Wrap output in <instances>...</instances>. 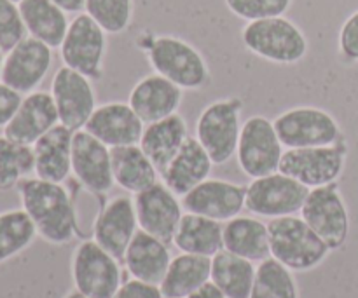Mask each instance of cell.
Masks as SVG:
<instances>
[{
	"mask_svg": "<svg viewBox=\"0 0 358 298\" xmlns=\"http://www.w3.org/2000/svg\"><path fill=\"white\" fill-rule=\"evenodd\" d=\"M285 149L327 147L343 142L339 122L331 112L318 107H294L273 121Z\"/></svg>",
	"mask_w": 358,
	"mask_h": 298,
	"instance_id": "7",
	"label": "cell"
},
{
	"mask_svg": "<svg viewBox=\"0 0 358 298\" xmlns=\"http://www.w3.org/2000/svg\"><path fill=\"white\" fill-rule=\"evenodd\" d=\"M20 10L30 37L59 49L70 24L69 14L62 7L52 0H21Z\"/></svg>",
	"mask_w": 358,
	"mask_h": 298,
	"instance_id": "29",
	"label": "cell"
},
{
	"mask_svg": "<svg viewBox=\"0 0 358 298\" xmlns=\"http://www.w3.org/2000/svg\"><path fill=\"white\" fill-rule=\"evenodd\" d=\"M187 138V122L180 114H173L166 119L145 124L138 145L161 174L171 159L180 152Z\"/></svg>",
	"mask_w": 358,
	"mask_h": 298,
	"instance_id": "25",
	"label": "cell"
},
{
	"mask_svg": "<svg viewBox=\"0 0 358 298\" xmlns=\"http://www.w3.org/2000/svg\"><path fill=\"white\" fill-rule=\"evenodd\" d=\"M241 110L243 101L240 98H220L206 105L199 114L196 122V138L217 166L229 163L236 156L243 128Z\"/></svg>",
	"mask_w": 358,
	"mask_h": 298,
	"instance_id": "5",
	"label": "cell"
},
{
	"mask_svg": "<svg viewBox=\"0 0 358 298\" xmlns=\"http://www.w3.org/2000/svg\"><path fill=\"white\" fill-rule=\"evenodd\" d=\"M255 272H257V267L254 262L222 250L215 257H212L210 281L226 298H250Z\"/></svg>",
	"mask_w": 358,
	"mask_h": 298,
	"instance_id": "31",
	"label": "cell"
},
{
	"mask_svg": "<svg viewBox=\"0 0 358 298\" xmlns=\"http://www.w3.org/2000/svg\"><path fill=\"white\" fill-rule=\"evenodd\" d=\"M13 2H16V3H20V2H21V0H13Z\"/></svg>",
	"mask_w": 358,
	"mask_h": 298,
	"instance_id": "45",
	"label": "cell"
},
{
	"mask_svg": "<svg viewBox=\"0 0 358 298\" xmlns=\"http://www.w3.org/2000/svg\"><path fill=\"white\" fill-rule=\"evenodd\" d=\"M212 278V258L180 253L171 258L159 288L164 298H187Z\"/></svg>",
	"mask_w": 358,
	"mask_h": 298,
	"instance_id": "30",
	"label": "cell"
},
{
	"mask_svg": "<svg viewBox=\"0 0 358 298\" xmlns=\"http://www.w3.org/2000/svg\"><path fill=\"white\" fill-rule=\"evenodd\" d=\"M156 73L166 77L184 91L203 89L210 82V68L201 52L175 35H157L145 47Z\"/></svg>",
	"mask_w": 358,
	"mask_h": 298,
	"instance_id": "3",
	"label": "cell"
},
{
	"mask_svg": "<svg viewBox=\"0 0 358 298\" xmlns=\"http://www.w3.org/2000/svg\"><path fill=\"white\" fill-rule=\"evenodd\" d=\"M66 14H80L84 10V0H52Z\"/></svg>",
	"mask_w": 358,
	"mask_h": 298,
	"instance_id": "42",
	"label": "cell"
},
{
	"mask_svg": "<svg viewBox=\"0 0 358 298\" xmlns=\"http://www.w3.org/2000/svg\"><path fill=\"white\" fill-rule=\"evenodd\" d=\"M63 298H90V297L83 295V293H80V292H77V290H76V288H73V290H72V292H69V293H66V295H65V297H63Z\"/></svg>",
	"mask_w": 358,
	"mask_h": 298,
	"instance_id": "43",
	"label": "cell"
},
{
	"mask_svg": "<svg viewBox=\"0 0 358 298\" xmlns=\"http://www.w3.org/2000/svg\"><path fill=\"white\" fill-rule=\"evenodd\" d=\"M184 89L159 73H149L133 86L128 103L145 124L178 114Z\"/></svg>",
	"mask_w": 358,
	"mask_h": 298,
	"instance_id": "21",
	"label": "cell"
},
{
	"mask_svg": "<svg viewBox=\"0 0 358 298\" xmlns=\"http://www.w3.org/2000/svg\"><path fill=\"white\" fill-rule=\"evenodd\" d=\"M73 288L90 298H112L122 285L121 262L94 239H84L70 258Z\"/></svg>",
	"mask_w": 358,
	"mask_h": 298,
	"instance_id": "6",
	"label": "cell"
},
{
	"mask_svg": "<svg viewBox=\"0 0 358 298\" xmlns=\"http://www.w3.org/2000/svg\"><path fill=\"white\" fill-rule=\"evenodd\" d=\"M84 129L105 143L108 149H115V147L138 145L145 129V122L136 115L129 103L110 101L96 107Z\"/></svg>",
	"mask_w": 358,
	"mask_h": 298,
	"instance_id": "20",
	"label": "cell"
},
{
	"mask_svg": "<svg viewBox=\"0 0 358 298\" xmlns=\"http://www.w3.org/2000/svg\"><path fill=\"white\" fill-rule=\"evenodd\" d=\"M310 188L282 171L255 178L247 187L245 208L261 218H282L297 215L303 209Z\"/></svg>",
	"mask_w": 358,
	"mask_h": 298,
	"instance_id": "11",
	"label": "cell"
},
{
	"mask_svg": "<svg viewBox=\"0 0 358 298\" xmlns=\"http://www.w3.org/2000/svg\"><path fill=\"white\" fill-rule=\"evenodd\" d=\"M283 149L285 147L280 142L273 121L264 115H254L247 119L241 128L236 149L240 170L252 180L276 173L285 152Z\"/></svg>",
	"mask_w": 358,
	"mask_h": 298,
	"instance_id": "10",
	"label": "cell"
},
{
	"mask_svg": "<svg viewBox=\"0 0 358 298\" xmlns=\"http://www.w3.org/2000/svg\"><path fill=\"white\" fill-rule=\"evenodd\" d=\"M59 124V115L49 91L24 94L16 114L3 128V135L13 142L34 147L37 140Z\"/></svg>",
	"mask_w": 358,
	"mask_h": 298,
	"instance_id": "19",
	"label": "cell"
},
{
	"mask_svg": "<svg viewBox=\"0 0 358 298\" xmlns=\"http://www.w3.org/2000/svg\"><path fill=\"white\" fill-rule=\"evenodd\" d=\"M348 157L345 140L336 145L287 149L280 161L278 171L294 178L308 188L336 184L341 178Z\"/></svg>",
	"mask_w": 358,
	"mask_h": 298,
	"instance_id": "8",
	"label": "cell"
},
{
	"mask_svg": "<svg viewBox=\"0 0 358 298\" xmlns=\"http://www.w3.org/2000/svg\"><path fill=\"white\" fill-rule=\"evenodd\" d=\"M227 9L247 23L285 16L294 0H224Z\"/></svg>",
	"mask_w": 358,
	"mask_h": 298,
	"instance_id": "36",
	"label": "cell"
},
{
	"mask_svg": "<svg viewBox=\"0 0 358 298\" xmlns=\"http://www.w3.org/2000/svg\"><path fill=\"white\" fill-rule=\"evenodd\" d=\"M107 52V31L87 13H80L70 21L65 38L59 45L63 65L98 80L103 75Z\"/></svg>",
	"mask_w": 358,
	"mask_h": 298,
	"instance_id": "9",
	"label": "cell"
},
{
	"mask_svg": "<svg viewBox=\"0 0 358 298\" xmlns=\"http://www.w3.org/2000/svg\"><path fill=\"white\" fill-rule=\"evenodd\" d=\"M21 208L28 213L38 237L55 246H63L79 229L76 199L63 184L28 177L17 185Z\"/></svg>",
	"mask_w": 358,
	"mask_h": 298,
	"instance_id": "1",
	"label": "cell"
},
{
	"mask_svg": "<svg viewBox=\"0 0 358 298\" xmlns=\"http://www.w3.org/2000/svg\"><path fill=\"white\" fill-rule=\"evenodd\" d=\"M37 236V229L23 208L0 213V267L28 250Z\"/></svg>",
	"mask_w": 358,
	"mask_h": 298,
	"instance_id": "32",
	"label": "cell"
},
{
	"mask_svg": "<svg viewBox=\"0 0 358 298\" xmlns=\"http://www.w3.org/2000/svg\"><path fill=\"white\" fill-rule=\"evenodd\" d=\"M73 131L63 124L55 126L34 145L35 177L41 180L65 184L72 174Z\"/></svg>",
	"mask_w": 358,
	"mask_h": 298,
	"instance_id": "24",
	"label": "cell"
},
{
	"mask_svg": "<svg viewBox=\"0 0 358 298\" xmlns=\"http://www.w3.org/2000/svg\"><path fill=\"white\" fill-rule=\"evenodd\" d=\"M3 61H6V51H3V49L0 47V73H2V68H3Z\"/></svg>",
	"mask_w": 358,
	"mask_h": 298,
	"instance_id": "44",
	"label": "cell"
},
{
	"mask_svg": "<svg viewBox=\"0 0 358 298\" xmlns=\"http://www.w3.org/2000/svg\"><path fill=\"white\" fill-rule=\"evenodd\" d=\"M247 187L219 178H208L182 198L184 211L226 223L245 209Z\"/></svg>",
	"mask_w": 358,
	"mask_h": 298,
	"instance_id": "18",
	"label": "cell"
},
{
	"mask_svg": "<svg viewBox=\"0 0 358 298\" xmlns=\"http://www.w3.org/2000/svg\"><path fill=\"white\" fill-rule=\"evenodd\" d=\"M271 257L296 272H310L320 267L331 248L301 216L273 218L268 223Z\"/></svg>",
	"mask_w": 358,
	"mask_h": 298,
	"instance_id": "2",
	"label": "cell"
},
{
	"mask_svg": "<svg viewBox=\"0 0 358 298\" xmlns=\"http://www.w3.org/2000/svg\"><path fill=\"white\" fill-rule=\"evenodd\" d=\"M187 298H226V297H224V293L220 292L212 281H208L206 285H203L201 288L196 290V292L192 293V295H189Z\"/></svg>",
	"mask_w": 358,
	"mask_h": 298,
	"instance_id": "41",
	"label": "cell"
},
{
	"mask_svg": "<svg viewBox=\"0 0 358 298\" xmlns=\"http://www.w3.org/2000/svg\"><path fill=\"white\" fill-rule=\"evenodd\" d=\"M213 166L215 164L205 147L198 142L196 136H189L180 152L161 173V180L173 194L184 198L192 188L208 180Z\"/></svg>",
	"mask_w": 358,
	"mask_h": 298,
	"instance_id": "22",
	"label": "cell"
},
{
	"mask_svg": "<svg viewBox=\"0 0 358 298\" xmlns=\"http://www.w3.org/2000/svg\"><path fill=\"white\" fill-rule=\"evenodd\" d=\"M133 0H84V13L110 35L128 30L133 21Z\"/></svg>",
	"mask_w": 358,
	"mask_h": 298,
	"instance_id": "35",
	"label": "cell"
},
{
	"mask_svg": "<svg viewBox=\"0 0 358 298\" xmlns=\"http://www.w3.org/2000/svg\"><path fill=\"white\" fill-rule=\"evenodd\" d=\"M110 159L115 185L128 194L136 195L159 181V171L140 149V145L110 149Z\"/></svg>",
	"mask_w": 358,
	"mask_h": 298,
	"instance_id": "27",
	"label": "cell"
},
{
	"mask_svg": "<svg viewBox=\"0 0 358 298\" xmlns=\"http://www.w3.org/2000/svg\"><path fill=\"white\" fill-rule=\"evenodd\" d=\"M72 174L80 187L94 198H103L115 185L110 149L86 129L73 131Z\"/></svg>",
	"mask_w": 358,
	"mask_h": 298,
	"instance_id": "14",
	"label": "cell"
},
{
	"mask_svg": "<svg viewBox=\"0 0 358 298\" xmlns=\"http://www.w3.org/2000/svg\"><path fill=\"white\" fill-rule=\"evenodd\" d=\"M250 298H299L294 272L273 257L259 262Z\"/></svg>",
	"mask_w": 358,
	"mask_h": 298,
	"instance_id": "34",
	"label": "cell"
},
{
	"mask_svg": "<svg viewBox=\"0 0 358 298\" xmlns=\"http://www.w3.org/2000/svg\"><path fill=\"white\" fill-rule=\"evenodd\" d=\"M241 40L252 54L276 65L303 61L310 47L304 31L285 16L250 21L241 31Z\"/></svg>",
	"mask_w": 358,
	"mask_h": 298,
	"instance_id": "4",
	"label": "cell"
},
{
	"mask_svg": "<svg viewBox=\"0 0 358 298\" xmlns=\"http://www.w3.org/2000/svg\"><path fill=\"white\" fill-rule=\"evenodd\" d=\"M301 218L324 239L331 251L341 250L350 236V213L338 184L311 188Z\"/></svg>",
	"mask_w": 358,
	"mask_h": 298,
	"instance_id": "12",
	"label": "cell"
},
{
	"mask_svg": "<svg viewBox=\"0 0 358 298\" xmlns=\"http://www.w3.org/2000/svg\"><path fill=\"white\" fill-rule=\"evenodd\" d=\"M28 37L20 3L13 0H0V47L9 52L14 45Z\"/></svg>",
	"mask_w": 358,
	"mask_h": 298,
	"instance_id": "37",
	"label": "cell"
},
{
	"mask_svg": "<svg viewBox=\"0 0 358 298\" xmlns=\"http://www.w3.org/2000/svg\"><path fill=\"white\" fill-rule=\"evenodd\" d=\"M112 298H164L161 288L156 285L138 281V279H129L119 286L117 292Z\"/></svg>",
	"mask_w": 358,
	"mask_h": 298,
	"instance_id": "39",
	"label": "cell"
},
{
	"mask_svg": "<svg viewBox=\"0 0 358 298\" xmlns=\"http://www.w3.org/2000/svg\"><path fill=\"white\" fill-rule=\"evenodd\" d=\"M138 229L133 198L117 195L105 202L103 208L96 213L93 223V239L112 257L122 262L126 250Z\"/></svg>",
	"mask_w": 358,
	"mask_h": 298,
	"instance_id": "17",
	"label": "cell"
},
{
	"mask_svg": "<svg viewBox=\"0 0 358 298\" xmlns=\"http://www.w3.org/2000/svg\"><path fill=\"white\" fill-rule=\"evenodd\" d=\"M49 93L55 100L59 124L72 131L86 128L87 121L96 110V94L91 79L63 65L56 70Z\"/></svg>",
	"mask_w": 358,
	"mask_h": 298,
	"instance_id": "13",
	"label": "cell"
},
{
	"mask_svg": "<svg viewBox=\"0 0 358 298\" xmlns=\"http://www.w3.org/2000/svg\"><path fill=\"white\" fill-rule=\"evenodd\" d=\"M222 229L224 225L217 220L185 211L173 236V244L180 253L212 258L224 250Z\"/></svg>",
	"mask_w": 358,
	"mask_h": 298,
	"instance_id": "28",
	"label": "cell"
},
{
	"mask_svg": "<svg viewBox=\"0 0 358 298\" xmlns=\"http://www.w3.org/2000/svg\"><path fill=\"white\" fill-rule=\"evenodd\" d=\"M21 100H23V94L14 91L13 87H9L0 80V129L9 124V121L16 114L17 107H20Z\"/></svg>",
	"mask_w": 358,
	"mask_h": 298,
	"instance_id": "40",
	"label": "cell"
},
{
	"mask_svg": "<svg viewBox=\"0 0 358 298\" xmlns=\"http://www.w3.org/2000/svg\"><path fill=\"white\" fill-rule=\"evenodd\" d=\"M52 65V47L34 37H24L9 52H6L0 80L24 94L38 89Z\"/></svg>",
	"mask_w": 358,
	"mask_h": 298,
	"instance_id": "15",
	"label": "cell"
},
{
	"mask_svg": "<svg viewBox=\"0 0 358 298\" xmlns=\"http://www.w3.org/2000/svg\"><path fill=\"white\" fill-rule=\"evenodd\" d=\"M338 42L343 58L348 61H358V9L343 23Z\"/></svg>",
	"mask_w": 358,
	"mask_h": 298,
	"instance_id": "38",
	"label": "cell"
},
{
	"mask_svg": "<svg viewBox=\"0 0 358 298\" xmlns=\"http://www.w3.org/2000/svg\"><path fill=\"white\" fill-rule=\"evenodd\" d=\"M138 227L163 243H173V236L184 215V206L163 181H157L147 191L133 198Z\"/></svg>",
	"mask_w": 358,
	"mask_h": 298,
	"instance_id": "16",
	"label": "cell"
},
{
	"mask_svg": "<svg viewBox=\"0 0 358 298\" xmlns=\"http://www.w3.org/2000/svg\"><path fill=\"white\" fill-rule=\"evenodd\" d=\"M222 241L224 250L254 264L271 257L268 223L254 216L238 215L224 223Z\"/></svg>",
	"mask_w": 358,
	"mask_h": 298,
	"instance_id": "26",
	"label": "cell"
},
{
	"mask_svg": "<svg viewBox=\"0 0 358 298\" xmlns=\"http://www.w3.org/2000/svg\"><path fill=\"white\" fill-rule=\"evenodd\" d=\"M35 173L34 147L0 135V192H9Z\"/></svg>",
	"mask_w": 358,
	"mask_h": 298,
	"instance_id": "33",
	"label": "cell"
},
{
	"mask_svg": "<svg viewBox=\"0 0 358 298\" xmlns=\"http://www.w3.org/2000/svg\"><path fill=\"white\" fill-rule=\"evenodd\" d=\"M171 251L166 243L138 229L124 253L126 271L131 278L159 286L171 264Z\"/></svg>",
	"mask_w": 358,
	"mask_h": 298,
	"instance_id": "23",
	"label": "cell"
}]
</instances>
